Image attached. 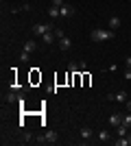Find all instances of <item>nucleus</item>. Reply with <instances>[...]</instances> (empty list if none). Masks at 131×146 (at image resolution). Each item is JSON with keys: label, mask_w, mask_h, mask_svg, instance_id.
<instances>
[{"label": "nucleus", "mask_w": 131, "mask_h": 146, "mask_svg": "<svg viewBox=\"0 0 131 146\" xmlns=\"http://www.w3.org/2000/svg\"><path fill=\"white\" fill-rule=\"evenodd\" d=\"M90 39L96 44L100 42H109V39H114V31H107V29H94L92 33H90Z\"/></svg>", "instance_id": "obj_1"}, {"label": "nucleus", "mask_w": 131, "mask_h": 146, "mask_svg": "<svg viewBox=\"0 0 131 146\" xmlns=\"http://www.w3.org/2000/svg\"><path fill=\"white\" fill-rule=\"evenodd\" d=\"M35 142H37V144H55L57 142V131H48V133L39 135Z\"/></svg>", "instance_id": "obj_2"}, {"label": "nucleus", "mask_w": 131, "mask_h": 146, "mask_svg": "<svg viewBox=\"0 0 131 146\" xmlns=\"http://www.w3.org/2000/svg\"><path fill=\"white\" fill-rule=\"evenodd\" d=\"M48 31H55L53 22H48V24H35V26H33V33H35V35H44V33H48Z\"/></svg>", "instance_id": "obj_3"}, {"label": "nucleus", "mask_w": 131, "mask_h": 146, "mask_svg": "<svg viewBox=\"0 0 131 146\" xmlns=\"http://www.w3.org/2000/svg\"><path fill=\"white\" fill-rule=\"evenodd\" d=\"M7 103H20V105H24V96H22V94H15V92H9V94H7Z\"/></svg>", "instance_id": "obj_4"}, {"label": "nucleus", "mask_w": 131, "mask_h": 146, "mask_svg": "<svg viewBox=\"0 0 131 146\" xmlns=\"http://www.w3.org/2000/svg\"><path fill=\"white\" fill-rule=\"evenodd\" d=\"M59 48L66 52V50H70L72 48V39H70L68 35H63V37H59Z\"/></svg>", "instance_id": "obj_5"}, {"label": "nucleus", "mask_w": 131, "mask_h": 146, "mask_svg": "<svg viewBox=\"0 0 131 146\" xmlns=\"http://www.w3.org/2000/svg\"><path fill=\"white\" fill-rule=\"evenodd\" d=\"M72 13H74V7H72V5H63V7H59V15H61V18H70Z\"/></svg>", "instance_id": "obj_6"}, {"label": "nucleus", "mask_w": 131, "mask_h": 146, "mask_svg": "<svg viewBox=\"0 0 131 146\" xmlns=\"http://www.w3.org/2000/svg\"><path fill=\"white\" fill-rule=\"evenodd\" d=\"M109 100H116V103H127V94H125V92H116V94H109Z\"/></svg>", "instance_id": "obj_7"}, {"label": "nucleus", "mask_w": 131, "mask_h": 146, "mask_svg": "<svg viewBox=\"0 0 131 146\" xmlns=\"http://www.w3.org/2000/svg\"><path fill=\"white\" fill-rule=\"evenodd\" d=\"M42 39H44V44H55V39H57V35H55V31H48V33H44L42 35Z\"/></svg>", "instance_id": "obj_8"}, {"label": "nucleus", "mask_w": 131, "mask_h": 146, "mask_svg": "<svg viewBox=\"0 0 131 146\" xmlns=\"http://www.w3.org/2000/svg\"><path fill=\"white\" fill-rule=\"evenodd\" d=\"M122 124V113H112L109 116V127H118Z\"/></svg>", "instance_id": "obj_9"}, {"label": "nucleus", "mask_w": 131, "mask_h": 146, "mask_svg": "<svg viewBox=\"0 0 131 146\" xmlns=\"http://www.w3.org/2000/svg\"><path fill=\"white\" fill-rule=\"evenodd\" d=\"M79 135H81L83 140H90V137H92V129H90V127H81V131H79Z\"/></svg>", "instance_id": "obj_10"}, {"label": "nucleus", "mask_w": 131, "mask_h": 146, "mask_svg": "<svg viewBox=\"0 0 131 146\" xmlns=\"http://www.w3.org/2000/svg\"><path fill=\"white\" fill-rule=\"evenodd\" d=\"M109 29H112V31L120 29V18H116V15H112V18H109Z\"/></svg>", "instance_id": "obj_11"}, {"label": "nucleus", "mask_w": 131, "mask_h": 146, "mask_svg": "<svg viewBox=\"0 0 131 146\" xmlns=\"http://www.w3.org/2000/svg\"><path fill=\"white\" fill-rule=\"evenodd\" d=\"M118 146H131V135H122L120 140H116Z\"/></svg>", "instance_id": "obj_12"}, {"label": "nucleus", "mask_w": 131, "mask_h": 146, "mask_svg": "<svg viewBox=\"0 0 131 146\" xmlns=\"http://www.w3.org/2000/svg\"><path fill=\"white\" fill-rule=\"evenodd\" d=\"M35 48H37V42H35V39H29V42L24 44V50H26V52H33Z\"/></svg>", "instance_id": "obj_13"}, {"label": "nucleus", "mask_w": 131, "mask_h": 146, "mask_svg": "<svg viewBox=\"0 0 131 146\" xmlns=\"http://www.w3.org/2000/svg\"><path fill=\"white\" fill-rule=\"evenodd\" d=\"M98 140H100V142H109V131H107V129L98 131Z\"/></svg>", "instance_id": "obj_14"}, {"label": "nucleus", "mask_w": 131, "mask_h": 146, "mask_svg": "<svg viewBox=\"0 0 131 146\" xmlns=\"http://www.w3.org/2000/svg\"><path fill=\"white\" fill-rule=\"evenodd\" d=\"M122 124H125L127 129H131V111L129 113H122Z\"/></svg>", "instance_id": "obj_15"}, {"label": "nucleus", "mask_w": 131, "mask_h": 146, "mask_svg": "<svg viewBox=\"0 0 131 146\" xmlns=\"http://www.w3.org/2000/svg\"><path fill=\"white\" fill-rule=\"evenodd\" d=\"M116 135H118V137L127 135V127H125V124H118V127H116Z\"/></svg>", "instance_id": "obj_16"}, {"label": "nucleus", "mask_w": 131, "mask_h": 146, "mask_svg": "<svg viewBox=\"0 0 131 146\" xmlns=\"http://www.w3.org/2000/svg\"><path fill=\"white\" fill-rule=\"evenodd\" d=\"M48 15H50V18H61V15H59V7H50Z\"/></svg>", "instance_id": "obj_17"}, {"label": "nucleus", "mask_w": 131, "mask_h": 146, "mask_svg": "<svg viewBox=\"0 0 131 146\" xmlns=\"http://www.w3.org/2000/svg\"><path fill=\"white\" fill-rule=\"evenodd\" d=\"M29 55H31V52H26V50H22V52H20V59H22V61H29Z\"/></svg>", "instance_id": "obj_18"}, {"label": "nucleus", "mask_w": 131, "mask_h": 146, "mask_svg": "<svg viewBox=\"0 0 131 146\" xmlns=\"http://www.w3.org/2000/svg\"><path fill=\"white\" fill-rule=\"evenodd\" d=\"M63 5H66L63 0H53V7H63Z\"/></svg>", "instance_id": "obj_19"}, {"label": "nucleus", "mask_w": 131, "mask_h": 146, "mask_svg": "<svg viewBox=\"0 0 131 146\" xmlns=\"http://www.w3.org/2000/svg\"><path fill=\"white\" fill-rule=\"evenodd\" d=\"M24 142H33V135L31 133H24Z\"/></svg>", "instance_id": "obj_20"}, {"label": "nucleus", "mask_w": 131, "mask_h": 146, "mask_svg": "<svg viewBox=\"0 0 131 146\" xmlns=\"http://www.w3.org/2000/svg\"><path fill=\"white\" fill-rule=\"evenodd\" d=\"M125 79H127V81H131V70H129V68L125 70Z\"/></svg>", "instance_id": "obj_21"}, {"label": "nucleus", "mask_w": 131, "mask_h": 146, "mask_svg": "<svg viewBox=\"0 0 131 146\" xmlns=\"http://www.w3.org/2000/svg\"><path fill=\"white\" fill-rule=\"evenodd\" d=\"M125 66H127V68L131 70V57H127V59H125Z\"/></svg>", "instance_id": "obj_22"}, {"label": "nucleus", "mask_w": 131, "mask_h": 146, "mask_svg": "<svg viewBox=\"0 0 131 146\" xmlns=\"http://www.w3.org/2000/svg\"><path fill=\"white\" fill-rule=\"evenodd\" d=\"M127 111H131V98L127 100Z\"/></svg>", "instance_id": "obj_23"}]
</instances>
